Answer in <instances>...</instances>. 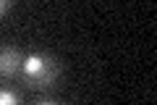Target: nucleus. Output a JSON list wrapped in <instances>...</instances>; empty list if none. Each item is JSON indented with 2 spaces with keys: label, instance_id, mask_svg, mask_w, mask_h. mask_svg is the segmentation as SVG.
I'll return each mask as SVG.
<instances>
[{
  "label": "nucleus",
  "instance_id": "f03ea898",
  "mask_svg": "<svg viewBox=\"0 0 157 105\" xmlns=\"http://www.w3.org/2000/svg\"><path fill=\"white\" fill-rule=\"evenodd\" d=\"M24 55L13 45H0V79H16L21 74Z\"/></svg>",
  "mask_w": 157,
  "mask_h": 105
},
{
  "label": "nucleus",
  "instance_id": "20e7f679",
  "mask_svg": "<svg viewBox=\"0 0 157 105\" xmlns=\"http://www.w3.org/2000/svg\"><path fill=\"white\" fill-rule=\"evenodd\" d=\"M8 8H11V3H8V0H0V16H3Z\"/></svg>",
  "mask_w": 157,
  "mask_h": 105
},
{
  "label": "nucleus",
  "instance_id": "7ed1b4c3",
  "mask_svg": "<svg viewBox=\"0 0 157 105\" xmlns=\"http://www.w3.org/2000/svg\"><path fill=\"white\" fill-rule=\"evenodd\" d=\"M0 105H21V100H18V95L13 92V89L0 87Z\"/></svg>",
  "mask_w": 157,
  "mask_h": 105
},
{
  "label": "nucleus",
  "instance_id": "39448f33",
  "mask_svg": "<svg viewBox=\"0 0 157 105\" xmlns=\"http://www.w3.org/2000/svg\"><path fill=\"white\" fill-rule=\"evenodd\" d=\"M34 105H58V103H55V100H37Z\"/></svg>",
  "mask_w": 157,
  "mask_h": 105
},
{
  "label": "nucleus",
  "instance_id": "f257e3e1",
  "mask_svg": "<svg viewBox=\"0 0 157 105\" xmlns=\"http://www.w3.org/2000/svg\"><path fill=\"white\" fill-rule=\"evenodd\" d=\"M58 61L47 53H26L21 66V76L29 87L34 89H47L52 87V82L58 79Z\"/></svg>",
  "mask_w": 157,
  "mask_h": 105
}]
</instances>
